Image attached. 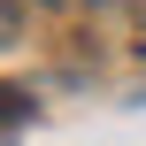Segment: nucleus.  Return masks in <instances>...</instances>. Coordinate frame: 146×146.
Listing matches in <instances>:
<instances>
[{
  "label": "nucleus",
  "instance_id": "f257e3e1",
  "mask_svg": "<svg viewBox=\"0 0 146 146\" xmlns=\"http://www.w3.org/2000/svg\"><path fill=\"white\" fill-rule=\"evenodd\" d=\"M15 123H31V100L15 85H0V131H15Z\"/></svg>",
  "mask_w": 146,
  "mask_h": 146
},
{
  "label": "nucleus",
  "instance_id": "f03ea898",
  "mask_svg": "<svg viewBox=\"0 0 146 146\" xmlns=\"http://www.w3.org/2000/svg\"><path fill=\"white\" fill-rule=\"evenodd\" d=\"M8 31H15V15H8V0H0V38H8Z\"/></svg>",
  "mask_w": 146,
  "mask_h": 146
}]
</instances>
